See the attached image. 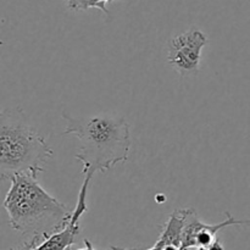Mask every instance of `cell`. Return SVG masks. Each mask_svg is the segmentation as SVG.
Segmentation results:
<instances>
[{
	"mask_svg": "<svg viewBox=\"0 0 250 250\" xmlns=\"http://www.w3.org/2000/svg\"><path fill=\"white\" fill-rule=\"evenodd\" d=\"M66 134H73L81 143L76 159L83 165L82 185L89 186L93 176L127 161L131 150L129 125L124 117L109 114L72 116L62 114Z\"/></svg>",
	"mask_w": 250,
	"mask_h": 250,
	"instance_id": "obj_1",
	"label": "cell"
},
{
	"mask_svg": "<svg viewBox=\"0 0 250 250\" xmlns=\"http://www.w3.org/2000/svg\"><path fill=\"white\" fill-rule=\"evenodd\" d=\"M11 186L4 200L9 224L20 233H51L65 226L72 211L49 194L36 175L19 173L9 178Z\"/></svg>",
	"mask_w": 250,
	"mask_h": 250,
	"instance_id": "obj_2",
	"label": "cell"
},
{
	"mask_svg": "<svg viewBox=\"0 0 250 250\" xmlns=\"http://www.w3.org/2000/svg\"><path fill=\"white\" fill-rule=\"evenodd\" d=\"M53 156L43 137L31 126L20 109H2L0 114V177L19 173L38 176Z\"/></svg>",
	"mask_w": 250,
	"mask_h": 250,
	"instance_id": "obj_3",
	"label": "cell"
},
{
	"mask_svg": "<svg viewBox=\"0 0 250 250\" xmlns=\"http://www.w3.org/2000/svg\"><path fill=\"white\" fill-rule=\"evenodd\" d=\"M208 43L207 36L197 28L175 36L167 44V62L181 76L197 75L202 51Z\"/></svg>",
	"mask_w": 250,
	"mask_h": 250,
	"instance_id": "obj_4",
	"label": "cell"
},
{
	"mask_svg": "<svg viewBox=\"0 0 250 250\" xmlns=\"http://www.w3.org/2000/svg\"><path fill=\"white\" fill-rule=\"evenodd\" d=\"M226 215L227 219L225 221L210 225L204 224L193 209H185V229L181 247L182 250L209 248L217 241V232L225 227L250 225V220H237L229 212H226Z\"/></svg>",
	"mask_w": 250,
	"mask_h": 250,
	"instance_id": "obj_5",
	"label": "cell"
},
{
	"mask_svg": "<svg viewBox=\"0 0 250 250\" xmlns=\"http://www.w3.org/2000/svg\"><path fill=\"white\" fill-rule=\"evenodd\" d=\"M81 220H76L71 214L67 224L51 233L36 234L29 244L36 250H70L80 234Z\"/></svg>",
	"mask_w": 250,
	"mask_h": 250,
	"instance_id": "obj_6",
	"label": "cell"
},
{
	"mask_svg": "<svg viewBox=\"0 0 250 250\" xmlns=\"http://www.w3.org/2000/svg\"><path fill=\"white\" fill-rule=\"evenodd\" d=\"M185 229V209L175 210L164 225L158 241L164 246L182 247Z\"/></svg>",
	"mask_w": 250,
	"mask_h": 250,
	"instance_id": "obj_7",
	"label": "cell"
},
{
	"mask_svg": "<svg viewBox=\"0 0 250 250\" xmlns=\"http://www.w3.org/2000/svg\"><path fill=\"white\" fill-rule=\"evenodd\" d=\"M67 6L72 10H85L88 9L87 0H65Z\"/></svg>",
	"mask_w": 250,
	"mask_h": 250,
	"instance_id": "obj_8",
	"label": "cell"
},
{
	"mask_svg": "<svg viewBox=\"0 0 250 250\" xmlns=\"http://www.w3.org/2000/svg\"><path fill=\"white\" fill-rule=\"evenodd\" d=\"M163 248H164V244L160 243V242H159V241H156V243L154 244V246L151 247V248H149V249H146V250H163ZM111 250H127V249H120V248H116V247H112Z\"/></svg>",
	"mask_w": 250,
	"mask_h": 250,
	"instance_id": "obj_9",
	"label": "cell"
},
{
	"mask_svg": "<svg viewBox=\"0 0 250 250\" xmlns=\"http://www.w3.org/2000/svg\"><path fill=\"white\" fill-rule=\"evenodd\" d=\"M197 250H225V249L224 247L221 246V243H220L219 241H216L211 247H209V248H199Z\"/></svg>",
	"mask_w": 250,
	"mask_h": 250,
	"instance_id": "obj_10",
	"label": "cell"
},
{
	"mask_svg": "<svg viewBox=\"0 0 250 250\" xmlns=\"http://www.w3.org/2000/svg\"><path fill=\"white\" fill-rule=\"evenodd\" d=\"M78 250H95V249H94V247H93V244L90 243L88 239H84V248L78 249Z\"/></svg>",
	"mask_w": 250,
	"mask_h": 250,
	"instance_id": "obj_11",
	"label": "cell"
},
{
	"mask_svg": "<svg viewBox=\"0 0 250 250\" xmlns=\"http://www.w3.org/2000/svg\"><path fill=\"white\" fill-rule=\"evenodd\" d=\"M163 250H182V248L177 246H164Z\"/></svg>",
	"mask_w": 250,
	"mask_h": 250,
	"instance_id": "obj_12",
	"label": "cell"
},
{
	"mask_svg": "<svg viewBox=\"0 0 250 250\" xmlns=\"http://www.w3.org/2000/svg\"><path fill=\"white\" fill-rule=\"evenodd\" d=\"M11 250H36V249H34L33 247H32L29 243H26L23 247H22V248H20V249H11Z\"/></svg>",
	"mask_w": 250,
	"mask_h": 250,
	"instance_id": "obj_13",
	"label": "cell"
}]
</instances>
